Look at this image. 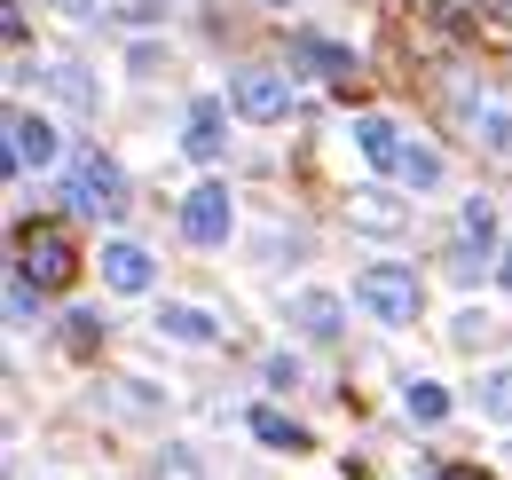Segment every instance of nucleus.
<instances>
[{"label": "nucleus", "instance_id": "nucleus-25", "mask_svg": "<svg viewBox=\"0 0 512 480\" xmlns=\"http://www.w3.org/2000/svg\"><path fill=\"white\" fill-rule=\"evenodd\" d=\"M56 16H95V0H48Z\"/></svg>", "mask_w": 512, "mask_h": 480}, {"label": "nucleus", "instance_id": "nucleus-12", "mask_svg": "<svg viewBox=\"0 0 512 480\" xmlns=\"http://www.w3.org/2000/svg\"><path fill=\"white\" fill-rule=\"evenodd\" d=\"M292 63H300V71H316V79H347V71H355V56H347V48H331V40H316V32H300V40H292Z\"/></svg>", "mask_w": 512, "mask_h": 480}, {"label": "nucleus", "instance_id": "nucleus-29", "mask_svg": "<svg viewBox=\"0 0 512 480\" xmlns=\"http://www.w3.org/2000/svg\"><path fill=\"white\" fill-rule=\"evenodd\" d=\"M268 8H292V0H268Z\"/></svg>", "mask_w": 512, "mask_h": 480}, {"label": "nucleus", "instance_id": "nucleus-30", "mask_svg": "<svg viewBox=\"0 0 512 480\" xmlns=\"http://www.w3.org/2000/svg\"><path fill=\"white\" fill-rule=\"evenodd\" d=\"M505 284H512V260H505Z\"/></svg>", "mask_w": 512, "mask_h": 480}, {"label": "nucleus", "instance_id": "nucleus-1", "mask_svg": "<svg viewBox=\"0 0 512 480\" xmlns=\"http://www.w3.org/2000/svg\"><path fill=\"white\" fill-rule=\"evenodd\" d=\"M418 268H402V260H371L363 276H355V307L363 315H379V323H418Z\"/></svg>", "mask_w": 512, "mask_h": 480}, {"label": "nucleus", "instance_id": "nucleus-15", "mask_svg": "<svg viewBox=\"0 0 512 480\" xmlns=\"http://www.w3.org/2000/svg\"><path fill=\"white\" fill-rule=\"evenodd\" d=\"M402 189H442V150H426V142H410L402 150V166H394Z\"/></svg>", "mask_w": 512, "mask_h": 480}, {"label": "nucleus", "instance_id": "nucleus-2", "mask_svg": "<svg viewBox=\"0 0 512 480\" xmlns=\"http://www.w3.org/2000/svg\"><path fill=\"white\" fill-rule=\"evenodd\" d=\"M64 197H71V213H87V221H111V213H127V174H119L103 150H87V158H71Z\"/></svg>", "mask_w": 512, "mask_h": 480}, {"label": "nucleus", "instance_id": "nucleus-23", "mask_svg": "<svg viewBox=\"0 0 512 480\" xmlns=\"http://www.w3.org/2000/svg\"><path fill=\"white\" fill-rule=\"evenodd\" d=\"M268 386H300V362H292V355H268Z\"/></svg>", "mask_w": 512, "mask_h": 480}, {"label": "nucleus", "instance_id": "nucleus-18", "mask_svg": "<svg viewBox=\"0 0 512 480\" xmlns=\"http://www.w3.org/2000/svg\"><path fill=\"white\" fill-rule=\"evenodd\" d=\"M158 331H166V339L205 347V339H213V315H197V307H158Z\"/></svg>", "mask_w": 512, "mask_h": 480}, {"label": "nucleus", "instance_id": "nucleus-24", "mask_svg": "<svg viewBox=\"0 0 512 480\" xmlns=\"http://www.w3.org/2000/svg\"><path fill=\"white\" fill-rule=\"evenodd\" d=\"M158 16V0H119V24H150Z\"/></svg>", "mask_w": 512, "mask_h": 480}, {"label": "nucleus", "instance_id": "nucleus-7", "mask_svg": "<svg viewBox=\"0 0 512 480\" xmlns=\"http://www.w3.org/2000/svg\"><path fill=\"white\" fill-rule=\"evenodd\" d=\"M182 150H190L197 166H213L221 150H229V111L205 95V103H190V126H182Z\"/></svg>", "mask_w": 512, "mask_h": 480}, {"label": "nucleus", "instance_id": "nucleus-14", "mask_svg": "<svg viewBox=\"0 0 512 480\" xmlns=\"http://www.w3.org/2000/svg\"><path fill=\"white\" fill-rule=\"evenodd\" d=\"M355 229H371V237H402V205L386 197V189H355Z\"/></svg>", "mask_w": 512, "mask_h": 480}, {"label": "nucleus", "instance_id": "nucleus-4", "mask_svg": "<svg viewBox=\"0 0 512 480\" xmlns=\"http://www.w3.org/2000/svg\"><path fill=\"white\" fill-rule=\"evenodd\" d=\"M237 229V197H229V181H197L190 197H182V237L190 244H229Z\"/></svg>", "mask_w": 512, "mask_h": 480}, {"label": "nucleus", "instance_id": "nucleus-6", "mask_svg": "<svg viewBox=\"0 0 512 480\" xmlns=\"http://www.w3.org/2000/svg\"><path fill=\"white\" fill-rule=\"evenodd\" d=\"M56 158H64L56 126L40 119V111H8V166H16V174H48Z\"/></svg>", "mask_w": 512, "mask_h": 480}, {"label": "nucleus", "instance_id": "nucleus-11", "mask_svg": "<svg viewBox=\"0 0 512 480\" xmlns=\"http://www.w3.org/2000/svg\"><path fill=\"white\" fill-rule=\"evenodd\" d=\"M355 150H363V158H371L379 174H394L410 142H402V126H394V119H379V111H371V119H355Z\"/></svg>", "mask_w": 512, "mask_h": 480}, {"label": "nucleus", "instance_id": "nucleus-17", "mask_svg": "<svg viewBox=\"0 0 512 480\" xmlns=\"http://www.w3.org/2000/svg\"><path fill=\"white\" fill-rule=\"evenodd\" d=\"M481 418H489V425H505V433H512V362L481 378Z\"/></svg>", "mask_w": 512, "mask_h": 480}, {"label": "nucleus", "instance_id": "nucleus-27", "mask_svg": "<svg viewBox=\"0 0 512 480\" xmlns=\"http://www.w3.org/2000/svg\"><path fill=\"white\" fill-rule=\"evenodd\" d=\"M166 480H197V465L190 457H166Z\"/></svg>", "mask_w": 512, "mask_h": 480}, {"label": "nucleus", "instance_id": "nucleus-26", "mask_svg": "<svg viewBox=\"0 0 512 480\" xmlns=\"http://www.w3.org/2000/svg\"><path fill=\"white\" fill-rule=\"evenodd\" d=\"M481 8H489V24H505V32H512V0H481Z\"/></svg>", "mask_w": 512, "mask_h": 480}, {"label": "nucleus", "instance_id": "nucleus-9", "mask_svg": "<svg viewBox=\"0 0 512 480\" xmlns=\"http://www.w3.org/2000/svg\"><path fill=\"white\" fill-rule=\"evenodd\" d=\"M284 315H292L300 339H339V292H316V284H308V292L284 300Z\"/></svg>", "mask_w": 512, "mask_h": 480}, {"label": "nucleus", "instance_id": "nucleus-21", "mask_svg": "<svg viewBox=\"0 0 512 480\" xmlns=\"http://www.w3.org/2000/svg\"><path fill=\"white\" fill-rule=\"evenodd\" d=\"M8 315H16V323H32V315H40V284H32L24 268L8 276Z\"/></svg>", "mask_w": 512, "mask_h": 480}, {"label": "nucleus", "instance_id": "nucleus-20", "mask_svg": "<svg viewBox=\"0 0 512 480\" xmlns=\"http://www.w3.org/2000/svg\"><path fill=\"white\" fill-rule=\"evenodd\" d=\"M473 134H481L489 150H505V158H512V111H497V103H481V111H473Z\"/></svg>", "mask_w": 512, "mask_h": 480}, {"label": "nucleus", "instance_id": "nucleus-22", "mask_svg": "<svg viewBox=\"0 0 512 480\" xmlns=\"http://www.w3.org/2000/svg\"><path fill=\"white\" fill-rule=\"evenodd\" d=\"M489 331H497V323H489V315H457V339H465V347H481V339H489Z\"/></svg>", "mask_w": 512, "mask_h": 480}, {"label": "nucleus", "instance_id": "nucleus-10", "mask_svg": "<svg viewBox=\"0 0 512 480\" xmlns=\"http://www.w3.org/2000/svg\"><path fill=\"white\" fill-rule=\"evenodd\" d=\"M489 244H497V205H489V197H465V244H457V276H473V268L489 260Z\"/></svg>", "mask_w": 512, "mask_h": 480}, {"label": "nucleus", "instance_id": "nucleus-5", "mask_svg": "<svg viewBox=\"0 0 512 480\" xmlns=\"http://www.w3.org/2000/svg\"><path fill=\"white\" fill-rule=\"evenodd\" d=\"M40 292H64L71 276H79V252H71V237H56V229H24V260H16Z\"/></svg>", "mask_w": 512, "mask_h": 480}, {"label": "nucleus", "instance_id": "nucleus-3", "mask_svg": "<svg viewBox=\"0 0 512 480\" xmlns=\"http://www.w3.org/2000/svg\"><path fill=\"white\" fill-rule=\"evenodd\" d=\"M229 111L253 119V126H276L284 111H292V79H284V71H260V63L229 71Z\"/></svg>", "mask_w": 512, "mask_h": 480}, {"label": "nucleus", "instance_id": "nucleus-8", "mask_svg": "<svg viewBox=\"0 0 512 480\" xmlns=\"http://www.w3.org/2000/svg\"><path fill=\"white\" fill-rule=\"evenodd\" d=\"M103 284L134 300V292H150V284H158V260H150L142 244H103Z\"/></svg>", "mask_w": 512, "mask_h": 480}, {"label": "nucleus", "instance_id": "nucleus-16", "mask_svg": "<svg viewBox=\"0 0 512 480\" xmlns=\"http://www.w3.org/2000/svg\"><path fill=\"white\" fill-rule=\"evenodd\" d=\"M402 410H410L418 425H442L449 418V394L434 386V378H410V386H402Z\"/></svg>", "mask_w": 512, "mask_h": 480}, {"label": "nucleus", "instance_id": "nucleus-28", "mask_svg": "<svg viewBox=\"0 0 512 480\" xmlns=\"http://www.w3.org/2000/svg\"><path fill=\"white\" fill-rule=\"evenodd\" d=\"M449 480H489V473H449Z\"/></svg>", "mask_w": 512, "mask_h": 480}, {"label": "nucleus", "instance_id": "nucleus-19", "mask_svg": "<svg viewBox=\"0 0 512 480\" xmlns=\"http://www.w3.org/2000/svg\"><path fill=\"white\" fill-rule=\"evenodd\" d=\"M253 433H260V441H268V449H300V441H308L300 425L284 418V410H268V402H260V410H253Z\"/></svg>", "mask_w": 512, "mask_h": 480}, {"label": "nucleus", "instance_id": "nucleus-13", "mask_svg": "<svg viewBox=\"0 0 512 480\" xmlns=\"http://www.w3.org/2000/svg\"><path fill=\"white\" fill-rule=\"evenodd\" d=\"M40 87H48L64 111H95V79H87L79 63H48V71H40Z\"/></svg>", "mask_w": 512, "mask_h": 480}]
</instances>
